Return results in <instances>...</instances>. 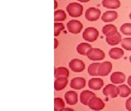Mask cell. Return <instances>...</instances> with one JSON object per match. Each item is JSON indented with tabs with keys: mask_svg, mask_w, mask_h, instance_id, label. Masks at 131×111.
<instances>
[{
	"mask_svg": "<svg viewBox=\"0 0 131 111\" xmlns=\"http://www.w3.org/2000/svg\"><path fill=\"white\" fill-rule=\"evenodd\" d=\"M121 31L124 35H131V23H125L121 26Z\"/></svg>",
	"mask_w": 131,
	"mask_h": 111,
	"instance_id": "obj_27",
	"label": "cell"
},
{
	"mask_svg": "<svg viewBox=\"0 0 131 111\" xmlns=\"http://www.w3.org/2000/svg\"><path fill=\"white\" fill-rule=\"evenodd\" d=\"M117 28L116 26H115L114 25L109 24V25H106L105 26L102 27V33L106 37H110L114 35H116L117 33Z\"/></svg>",
	"mask_w": 131,
	"mask_h": 111,
	"instance_id": "obj_16",
	"label": "cell"
},
{
	"mask_svg": "<svg viewBox=\"0 0 131 111\" xmlns=\"http://www.w3.org/2000/svg\"><path fill=\"white\" fill-rule=\"evenodd\" d=\"M103 81L100 78H92L89 81V87L93 90H100L103 86Z\"/></svg>",
	"mask_w": 131,
	"mask_h": 111,
	"instance_id": "obj_14",
	"label": "cell"
},
{
	"mask_svg": "<svg viewBox=\"0 0 131 111\" xmlns=\"http://www.w3.org/2000/svg\"><path fill=\"white\" fill-rule=\"evenodd\" d=\"M88 106L93 110L99 111V110H102V109H104L105 104L100 98H97L96 96H94L93 98L91 99V100L89 102Z\"/></svg>",
	"mask_w": 131,
	"mask_h": 111,
	"instance_id": "obj_8",
	"label": "cell"
},
{
	"mask_svg": "<svg viewBox=\"0 0 131 111\" xmlns=\"http://www.w3.org/2000/svg\"><path fill=\"white\" fill-rule=\"evenodd\" d=\"M129 19L131 20V12H130V13H129Z\"/></svg>",
	"mask_w": 131,
	"mask_h": 111,
	"instance_id": "obj_36",
	"label": "cell"
},
{
	"mask_svg": "<svg viewBox=\"0 0 131 111\" xmlns=\"http://www.w3.org/2000/svg\"><path fill=\"white\" fill-rule=\"evenodd\" d=\"M54 111H57V110H54Z\"/></svg>",
	"mask_w": 131,
	"mask_h": 111,
	"instance_id": "obj_38",
	"label": "cell"
},
{
	"mask_svg": "<svg viewBox=\"0 0 131 111\" xmlns=\"http://www.w3.org/2000/svg\"><path fill=\"white\" fill-rule=\"evenodd\" d=\"M128 84H129V86L131 87V76H129V78H128Z\"/></svg>",
	"mask_w": 131,
	"mask_h": 111,
	"instance_id": "obj_33",
	"label": "cell"
},
{
	"mask_svg": "<svg viewBox=\"0 0 131 111\" xmlns=\"http://www.w3.org/2000/svg\"><path fill=\"white\" fill-rule=\"evenodd\" d=\"M99 36V32L94 27H88L86 28L83 33L84 40L89 41V42H94Z\"/></svg>",
	"mask_w": 131,
	"mask_h": 111,
	"instance_id": "obj_2",
	"label": "cell"
},
{
	"mask_svg": "<svg viewBox=\"0 0 131 111\" xmlns=\"http://www.w3.org/2000/svg\"><path fill=\"white\" fill-rule=\"evenodd\" d=\"M68 79L67 77H57L54 82V88L56 90H61L66 88L67 86Z\"/></svg>",
	"mask_w": 131,
	"mask_h": 111,
	"instance_id": "obj_15",
	"label": "cell"
},
{
	"mask_svg": "<svg viewBox=\"0 0 131 111\" xmlns=\"http://www.w3.org/2000/svg\"><path fill=\"white\" fill-rule=\"evenodd\" d=\"M67 19V14H66L65 11L63 10H57L54 12V21L55 22H62Z\"/></svg>",
	"mask_w": 131,
	"mask_h": 111,
	"instance_id": "obj_24",
	"label": "cell"
},
{
	"mask_svg": "<svg viewBox=\"0 0 131 111\" xmlns=\"http://www.w3.org/2000/svg\"><path fill=\"white\" fill-rule=\"evenodd\" d=\"M78 1L80 2V3H88L90 1V0H78Z\"/></svg>",
	"mask_w": 131,
	"mask_h": 111,
	"instance_id": "obj_34",
	"label": "cell"
},
{
	"mask_svg": "<svg viewBox=\"0 0 131 111\" xmlns=\"http://www.w3.org/2000/svg\"><path fill=\"white\" fill-rule=\"evenodd\" d=\"M86 86V80L83 77H75L71 81V87L75 90H80Z\"/></svg>",
	"mask_w": 131,
	"mask_h": 111,
	"instance_id": "obj_10",
	"label": "cell"
},
{
	"mask_svg": "<svg viewBox=\"0 0 131 111\" xmlns=\"http://www.w3.org/2000/svg\"><path fill=\"white\" fill-rule=\"evenodd\" d=\"M121 46L125 50H131V38H125L121 41Z\"/></svg>",
	"mask_w": 131,
	"mask_h": 111,
	"instance_id": "obj_29",
	"label": "cell"
},
{
	"mask_svg": "<svg viewBox=\"0 0 131 111\" xmlns=\"http://www.w3.org/2000/svg\"><path fill=\"white\" fill-rule=\"evenodd\" d=\"M65 108V102L61 98L54 99V110L61 111Z\"/></svg>",
	"mask_w": 131,
	"mask_h": 111,
	"instance_id": "obj_26",
	"label": "cell"
},
{
	"mask_svg": "<svg viewBox=\"0 0 131 111\" xmlns=\"http://www.w3.org/2000/svg\"><path fill=\"white\" fill-rule=\"evenodd\" d=\"M125 108L127 110L131 111V96L125 102Z\"/></svg>",
	"mask_w": 131,
	"mask_h": 111,
	"instance_id": "obj_30",
	"label": "cell"
},
{
	"mask_svg": "<svg viewBox=\"0 0 131 111\" xmlns=\"http://www.w3.org/2000/svg\"><path fill=\"white\" fill-rule=\"evenodd\" d=\"M69 67L73 72H83L85 68V65L84 62L78 59H74L69 63Z\"/></svg>",
	"mask_w": 131,
	"mask_h": 111,
	"instance_id": "obj_7",
	"label": "cell"
},
{
	"mask_svg": "<svg viewBox=\"0 0 131 111\" xmlns=\"http://www.w3.org/2000/svg\"><path fill=\"white\" fill-rule=\"evenodd\" d=\"M61 111H74L72 109H71V108H64L63 109H61Z\"/></svg>",
	"mask_w": 131,
	"mask_h": 111,
	"instance_id": "obj_32",
	"label": "cell"
},
{
	"mask_svg": "<svg viewBox=\"0 0 131 111\" xmlns=\"http://www.w3.org/2000/svg\"><path fill=\"white\" fill-rule=\"evenodd\" d=\"M102 92L105 96L116 98L118 96V95H120V89H119V86H115L114 84H108L105 86Z\"/></svg>",
	"mask_w": 131,
	"mask_h": 111,
	"instance_id": "obj_5",
	"label": "cell"
},
{
	"mask_svg": "<svg viewBox=\"0 0 131 111\" xmlns=\"http://www.w3.org/2000/svg\"><path fill=\"white\" fill-rule=\"evenodd\" d=\"M102 6L109 9H117L121 7L120 0H102Z\"/></svg>",
	"mask_w": 131,
	"mask_h": 111,
	"instance_id": "obj_17",
	"label": "cell"
},
{
	"mask_svg": "<svg viewBox=\"0 0 131 111\" xmlns=\"http://www.w3.org/2000/svg\"><path fill=\"white\" fill-rule=\"evenodd\" d=\"M129 62H130V63H131V56L129 57Z\"/></svg>",
	"mask_w": 131,
	"mask_h": 111,
	"instance_id": "obj_37",
	"label": "cell"
},
{
	"mask_svg": "<svg viewBox=\"0 0 131 111\" xmlns=\"http://www.w3.org/2000/svg\"><path fill=\"white\" fill-rule=\"evenodd\" d=\"M57 46H58V40H57V39H54V48L57 49Z\"/></svg>",
	"mask_w": 131,
	"mask_h": 111,
	"instance_id": "obj_31",
	"label": "cell"
},
{
	"mask_svg": "<svg viewBox=\"0 0 131 111\" xmlns=\"http://www.w3.org/2000/svg\"><path fill=\"white\" fill-rule=\"evenodd\" d=\"M65 26L62 23H59V22H55L54 24V35L57 36L60 35V33L64 31Z\"/></svg>",
	"mask_w": 131,
	"mask_h": 111,
	"instance_id": "obj_28",
	"label": "cell"
},
{
	"mask_svg": "<svg viewBox=\"0 0 131 111\" xmlns=\"http://www.w3.org/2000/svg\"><path fill=\"white\" fill-rule=\"evenodd\" d=\"M83 6L78 3H71L67 7V11L72 17H79L83 14Z\"/></svg>",
	"mask_w": 131,
	"mask_h": 111,
	"instance_id": "obj_1",
	"label": "cell"
},
{
	"mask_svg": "<svg viewBox=\"0 0 131 111\" xmlns=\"http://www.w3.org/2000/svg\"><path fill=\"white\" fill-rule=\"evenodd\" d=\"M65 99H66V102L67 103L70 105H74L77 104L78 102V94L75 91H71V90H69L67 93L65 94Z\"/></svg>",
	"mask_w": 131,
	"mask_h": 111,
	"instance_id": "obj_13",
	"label": "cell"
},
{
	"mask_svg": "<svg viewBox=\"0 0 131 111\" xmlns=\"http://www.w3.org/2000/svg\"><path fill=\"white\" fill-rule=\"evenodd\" d=\"M88 59L89 60H93V61H99L105 59V53L100 49L97 48H92L88 52L87 55Z\"/></svg>",
	"mask_w": 131,
	"mask_h": 111,
	"instance_id": "obj_3",
	"label": "cell"
},
{
	"mask_svg": "<svg viewBox=\"0 0 131 111\" xmlns=\"http://www.w3.org/2000/svg\"><path fill=\"white\" fill-rule=\"evenodd\" d=\"M54 76L56 78L57 77H69V71L67 68L64 67H59L55 68L54 71Z\"/></svg>",
	"mask_w": 131,
	"mask_h": 111,
	"instance_id": "obj_22",
	"label": "cell"
},
{
	"mask_svg": "<svg viewBox=\"0 0 131 111\" xmlns=\"http://www.w3.org/2000/svg\"><path fill=\"white\" fill-rule=\"evenodd\" d=\"M119 89H120V96L121 97H127L129 96L131 93V89L128 86H126L125 84H121V86H119Z\"/></svg>",
	"mask_w": 131,
	"mask_h": 111,
	"instance_id": "obj_23",
	"label": "cell"
},
{
	"mask_svg": "<svg viewBox=\"0 0 131 111\" xmlns=\"http://www.w3.org/2000/svg\"><path fill=\"white\" fill-rule=\"evenodd\" d=\"M54 8H55V9H57V2L56 1V0H55V1H54Z\"/></svg>",
	"mask_w": 131,
	"mask_h": 111,
	"instance_id": "obj_35",
	"label": "cell"
},
{
	"mask_svg": "<svg viewBox=\"0 0 131 111\" xmlns=\"http://www.w3.org/2000/svg\"><path fill=\"white\" fill-rule=\"evenodd\" d=\"M126 79L125 75L121 72H113L111 76V81L113 84H122Z\"/></svg>",
	"mask_w": 131,
	"mask_h": 111,
	"instance_id": "obj_11",
	"label": "cell"
},
{
	"mask_svg": "<svg viewBox=\"0 0 131 111\" xmlns=\"http://www.w3.org/2000/svg\"><path fill=\"white\" fill-rule=\"evenodd\" d=\"M112 69V64L111 62L106 61L103 63H100L99 67L97 68V73L99 76L104 77V76H107L108 74L111 72Z\"/></svg>",
	"mask_w": 131,
	"mask_h": 111,
	"instance_id": "obj_9",
	"label": "cell"
},
{
	"mask_svg": "<svg viewBox=\"0 0 131 111\" xmlns=\"http://www.w3.org/2000/svg\"><path fill=\"white\" fill-rule=\"evenodd\" d=\"M92 49V46L88 43H80L77 45L76 50L81 55H87L88 52Z\"/></svg>",
	"mask_w": 131,
	"mask_h": 111,
	"instance_id": "obj_21",
	"label": "cell"
},
{
	"mask_svg": "<svg viewBox=\"0 0 131 111\" xmlns=\"http://www.w3.org/2000/svg\"><path fill=\"white\" fill-rule=\"evenodd\" d=\"M100 63H92L89 66L88 68V72L90 76H97L98 75L97 73V68L99 67Z\"/></svg>",
	"mask_w": 131,
	"mask_h": 111,
	"instance_id": "obj_25",
	"label": "cell"
},
{
	"mask_svg": "<svg viewBox=\"0 0 131 111\" xmlns=\"http://www.w3.org/2000/svg\"><path fill=\"white\" fill-rule=\"evenodd\" d=\"M118 17V14L115 11H107L105 12L102 16V20L104 22H112Z\"/></svg>",
	"mask_w": 131,
	"mask_h": 111,
	"instance_id": "obj_18",
	"label": "cell"
},
{
	"mask_svg": "<svg viewBox=\"0 0 131 111\" xmlns=\"http://www.w3.org/2000/svg\"><path fill=\"white\" fill-rule=\"evenodd\" d=\"M94 96H96L93 92L90 91V90H84V91H82L80 94V102L84 105H88L89 102L91 100V99L93 98Z\"/></svg>",
	"mask_w": 131,
	"mask_h": 111,
	"instance_id": "obj_12",
	"label": "cell"
},
{
	"mask_svg": "<svg viewBox=\"0 0 131 111\" xmlns=\"http://www.w3.org/2000/svg\"><path fill=\"white\" fill-rule=\"evenodd\" d=\"M101 15V10L97 7H89L85 12V18L89 22H95Z\"/></svg>",
	"mask_w": 131,
	"mask_h": 111,
	"instance_id": "obj_6",
	"label": "cell"
},
{
	"mask_svg": "<svg viewBox=\"0 0 131 111\" xmlns=\"http://www.w3.org/2000/svg\"><path fill=\"white\" fill-rule=\"evenodd\" d=\"M122 41V37H121V35L120 33H116V35H114L112 36H110V37H106V42L108 44L112 45H116L118 44L120 42Z\"/></svg>",
	"mask_w": 131,
	"mask_h": 111,
	"instance_id": "obj_20",
	"label": "cell"
},
{
	"mask_svg": "<svg viewBox=\"0 0 131 111\" xmlns=\"http://www.w3.org/2000/svg\"><path fill=\"white\" fill-rule=\"evenodd\" d=\"M109 56L112 59H120L124 56V50L121 48H112L109 50Z\"/></svg>",
	"mask_w": 131,
	"mask_h": 111,
	"instance_id": "obj_19",
	"label": "cell"
},
{
	"mask_svg": "<svg viewBox=\"0 0 131 111\" xmlns=\"http://www.w3.org/2000/svg\"><path fill=\"white\" fill-rule=\"evenodd\" d=\"M67 27L69 32L72 33V34H79L83 29V24H82L80 21L77 20H71L67 22Z\"/></svg>",
	"mask_w": 131,
	"mask_h": 111,
	"instance_id": "obj_4",
	"label": "cell"
}]
</instances>
